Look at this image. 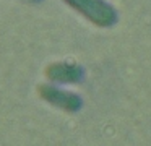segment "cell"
<instances>
[{"label":"cell","mask_w":151,"mask_h":146,"mask_svg":"<svg viewBox=\"0 0 151 146\" xmlns=\"http://www.w3.org/2000/svg\"><path fill=\"white\" fill-rule=\"evenodd\" d=\"M67 2L96 23H109L112 19L111 10L99 0H67Z\"/></svg>","instance_id":"cell-1"}]
</instances>
